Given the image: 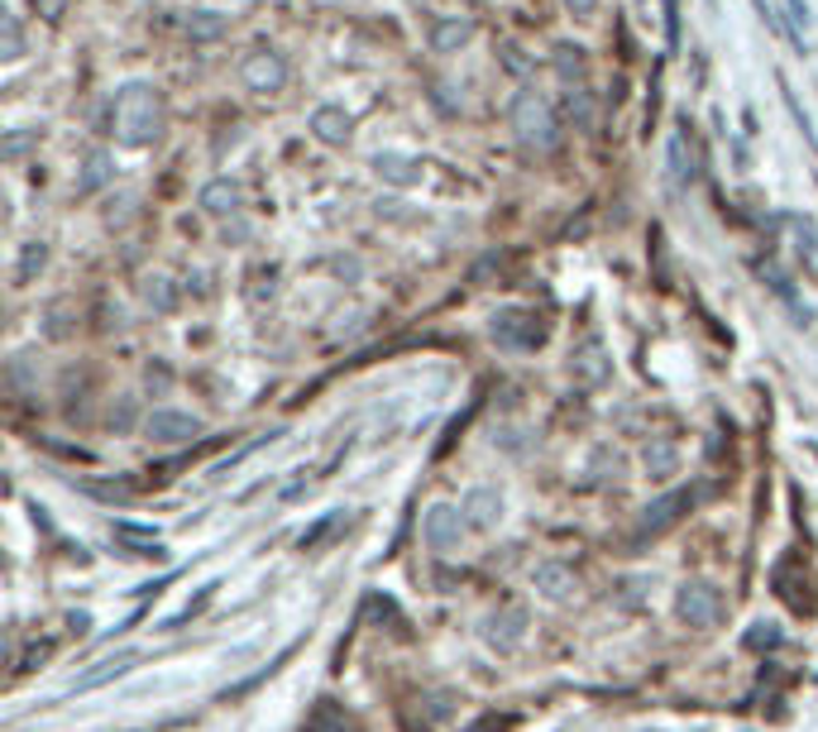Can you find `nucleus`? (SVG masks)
<instances>
[{
    "mask_svg": "<svg viewBox=\"0 0 818 732\" xmlns=\"http://www.w3.org/2000/svg\"><path fill=\"white\" fill-rule=\"evenodd\" d=\"M110 135L120 139L125 149H144L164 135V97L149 82H125L116 91V106H110Z\"/></svg>",
    "mask_w": 818,
    "mask_h": 732,
    "instance_id": "f257e3e1",
    "label": "nucleus"
},
{
    "mask_svg": "<svg viewBox=\"0 0 818 732\" xmlns=\"http://www.w3.org/2000/svg\"><path fill=\"white\" fill-rule=\"evenodd\" d=\"M512 130H518L526 154H551L560 139L555 110L545 97H536V91H518V101H512Z\"/></svg>",
    "mask_w": 818,
    "mask_h": 732,
    "instance_id": "f03ea898",
    "label": "nucleus"
},
{
    "mask_svg": "<svg viewBox=\"0 0 818 732\" xmlns=\"http://www.w3.org/2000/svg\"><path fill=\"white\" fill-rule=\"evenodd\" d=\"M676 613L684 617L689 627H713L723 617V588L709 584V580H689L676 599Z\"/></svg>",
    "mask_w": 818,
    "mask_h": 732,
    "instance_id": "7ed1b4c3",
    "label": "nucleus"
},
{
    "mask_svg": "<svg viewBox=\"0 0 818 732\" xmlns=\"http://www.w3.org/2000/svg\"><path fill=\"white\" fill-rule=\"evenodd\" d=\"M239 77H245V87L249 91H283L287 87V62H283V53H273V49H259V53H249L245 62H239Z\"/></svg>",
    "mask_w": 818,
    "mask_h": 732,
    "instance_id": "20e7f679",
    "label": "nucleus"
},
{
    "mask_svg": "<svg viewBox=\"0 0 818 732\" xmlns=\"http://www.w3.org/2000/svg\"><path fill=\"white\" fill-rule=\"evenodd\" d=\"M493 340L507 349H536L541 326H536V316H526V311H499L493 316Z\"/></svg>",
    "mask_w": 818,
    "mask_h": 732,
    "instance_id": "39448f33",
    "label": "nucleus"
},
{
    "mask_svg": "<svg viewBox=\"0 0 818 732\" xmlns=\"http://www.w3.org/2000/svg\"><path fill=\"white\" fill-rule=\"evenodd\" d=\"M460 527H464V513H455V507L436 503V507L426 513V522H422V536H426L431 551H451L455 541H460Z\"/></svg>",
    "mask_w": 818,
    "mask_h": 732,
    "instance_id": "423d86ee",
    "label": "nucleus"
},
{
    "mask_svg": "<svg viewBox=\"0 0 818 732\" xmlns=\"http://www.w3.org/2000/svg\"><path fill=\"white\" fill-rule=\"evenodd\" d=\"M144 432H149L154 441H191V436L201 432V422H197V417H187V412H168V407H158V412H149Z\"/></svg>",
    "mask_w": 818,
    "mask_h": 732,
    "instance_id": "0eeeda50",
    "label": "nucleus"
},
{
    "mask_svg": "<svg viewBox=\"0 0 818 732\" xmlns=\"http://www.w3.org/2000/svg\"><path fill=\"white\" fill-rule=\"evenodd\" d=\"M464 522L470 527H479V532H493L499 527V517H503V498L493 488H470V498H464Z\"/></svg>",
    "mask_w": 818,
    "mask_h": 732,
    "instance_id": "6e6552de",
    "label": "nucleus"
},
{
    "mask_svg": "<svg viewBox=\"0 0 818 732\" xmlns=\"http://www.w3.org/2000/svg\"><path fill=\"white\" fill-rule=\"evenodd\" d=\"M312 135L321 139V145L341 149V145H349V116L341 106H316L312 110Z\"/></svg>",
    "mask_w": 818,
    "mask_h": 732,
    "instance_id": "1a4fd4ad",
    "label": "nucleus"
},
{
    "mask_svg": "<svg viewBox=\"0 0 818 732\" xmlns=\"http://www.w3.org/2000/svg\"><path fill=\"white\" fill-rule=\"evenodd\" d=\"M239 201H245V192H239V182H230V178H211L201 187V211H211V216H235Z\"/></svg>",
    "mask_w": 818,
    "mask_h": 732,
    "instance_id": "9d476101",
    "label": "nucleus"
},
{
    "mask_svg": "<svg viewBox=\"0 0 818 732\" xmlns=\"http://www.w3.org/2000/svg\"><path fill=\"white\" fill-rule=\"evenodd\" d=\"M689 503H694V493H666V498H656L647 513H641V532H666Z\"/></svg>",
    "mask_w": 818,
    "mask_h": 732,
    "instance_id": "9b49d317",
    "label": "nucleus"
},
{
    "mask_svg": "<svg viewBox=\"0 0 818 732\" xmlns=\"http://www.w3.org/2000/svg\"><path fill=\"white\" fill-rule=\"evenodd\" d=\"M374 172L383 182H393V187H416L422 182V164L416 158H407V154H378L374 158Z\"/></svg>",
    "mask_w": 818,
    "mask_h": 732,
    "instance_id": "f8f14e48",
    "label": "nucleus"
},
{
    "mask_svg": "<svg viewBox=\"0 0 818 732\" xmlns=\"http://www.w3.org/2000/svg\"><path fill=\"white\" fill-rule=\"evenodd\" d=\"M522 623H526V613L522 609H507V613H499V617H489V627H484V636L499 651H512L522 642Z\"/></svg>",
    "mask_w": 818,
    "mask_h": 732,
    "instance_id": "ddd939ff",
    "label": "nucleus"
},
{
    "mask_svg": "<svg viewBox=\"0 0 818 732\" xmlns=\"http://www.w3.org/2000/svg\"><path fill=\"white\" fill-rule=\"evenodd\" d=\"M110 178H116V168H110V154H87V164H82V178H77V197H91L96 187H106Z\"/></svg>",
    "mask_w": 818,
    "mask_h": 732,
    "instance_id": "4468645a",
    "label": "nucleus"
},
{
    "mask_svg": "<svg viewBox=\"0 0 818 732\" xmlns=\"http://www.w3.org/2000/svg\"><path fill=\"white\" fill-rule=\"evenodd\" d=\"M536 588H541L545 599H570L574 575L560 561H545V565H536Z\"/></svg>",
    "mask_w": 818,
    "mask_h": 732,
    "instance_id": "2eb2a0df",
    "label": "nucleus"
},
{
    "mask_svg": "<svg viewBox=\"0 0 818 732\" xmlns=\"http://www.w3.org/2000/svg\"><path fill=\"white\" fill-rule=\"evenodd\" d=\"M574 378H580V384H603V378H608V359H603L599 340H589L580 355H574Z\"/></svg>",
    "mask_w": 818,
    "mask_h": 732,
    "instance_id": "dca6fc26",
    "label": "nucleus"
},
{
    "mask_svg": "<svg viewBox=\"0 0 818 732\" xmlns=\"http://www.w3.org/2000/svg\"><path fill=\"white\" fill-rule=\"evenodd\" d=\"M183 24H187V34H191V39H201V43H206V39H220V34L230 29V20H226L220 10H191Z\"/></svg>",
    "mask_w": 818,
    "mask_h": 732,
    "instance_id": "f3484780",
    "label": "nucleus"
},
{
    "mask_svg": "<svg viewBox=\"0 0 818 732\" xmlns=\"http://www.w3.org/2000/svg\"><path fill=\"white\" fill-rule=\"evenodd\" d=\"M470 34H474L470 20H441L436 34H431V43H436V53H451V49H460V43L470 39Z\"/></svg>",
    "mask_w": 818,
    "mask_h": 732,
    "instance_id": "a211bd4d",
    "label": "nucleus"
},
{
    "mask_svg": "<svg viewBox=\"0 0 818 732\" xmlns=\"http://www.w3.org/2000/svg\"><path fill=\"white\" fill-rule=\"evenodd\" d=\"M307 732H359L355 723L345 719V709H335V704H321L316 709V719H312V728Z\"/></svg>",
    "mask_w": 818,
    "mask_h": 732,
    "instance_id": "6ab92c4d",
    "label": "nucleus"
},
{
    "mask_svg": "<svg viewBox=\"0 0 818 732\" xmlns=\"http://www.w3.org/2000/svg\"><path fill=\"white\" fill-rule=\"evenodd\" d=\"M555 72L565 77V82H580V77H584V49L560 43V49H555Z\"/></svg>",
    "mask_w": 818,
    "mask_h": 732,
    "instance_id": "aec40b11",
    "label": "nucleus"
},
{
    "mask_svg": "<svg viewBox=\"0 0 818 732\" xmlns=\"http://www.w3.org/2000/svg\"><path fill=\"white\" fill-rule=\"evenodd\" d=\"M48 264V245L43 240H35V245H24V254H20V268H14V283H35V274Z\"/></svg>",
    "mask_w": 818,
    "mask_h": 732,
    "instance_id": "412c9836",
    "label": "nucleus"
},
{
    "mask_svg": "<svg viewBox=\"0 0 818 732\" xmlns=\"http://www.w3.org/2000/svg\"><path fill=\"white\" fill-rule=\"evenodd\" d=\"M647 469L651 474H676V445H670V441H651L647 445Z\"/></svg>",
    "mask_w": 818,
    "mask_h": 732,
    "instance_id": "4be33fe9",
    "label": "nucleus"
},
{
    "mask_svg": "<svg viewBox=\"0 0 818 732\" xmlns=\"http://www.w3.org/2000/svg\"><path fill=\"white\" fill-rule=\"evenodd\" d=\"M0 58H20L24 53V34H20V20L14 14H0Z\"/></svg>",
    "mask_w": 818,
    "mask_h": 732,
    "instance_id": "5701e85b",
    "label": "nucleus"
},
{
    "mask_svg": "<svg viewBox=\"0 0 818 732\" xmlns=\"http://www.w3.org/2000/svg\"><path fill=\"white\" fill-rule=\"evenodd\" d=\"M335 527H345V507H341V513H331V517H321L312 532H302V551H316L321 541H326Z\"/></svg>",
    "mask_w": 818,
    "mask_h": 732,
    "instance_id": "b1692460",
    "label": "nucleus"
},
{
    "mask_svg": "<svg viewBox=\"0 0 818 732\" xmlns=\"http://www.w3.org/2000/svg\"><path fill=\"white\" fill-rule=\"evenodd\" d=\"M144 301H149V307H158V311H173V288H168V278H144Z\"/></svg>",
    "mask_w": 818,
    "mask_h": 732,
    "instance_id": "393cba45",
    "label": "nucleus"
},
{
    "mask_svg": "<svg viewBox=\"0 0 818 732\" xmlns=\"http://www.w3.org/2000/svg\"><path fill=\"white\" fill-rule=\"evenodd\" d=\"M570 116L580 125H593V106H589V91H570Z\"/></svg>",
    "mask_w": 818,
    "mask_h": 732,
    "instance_id": "a878e982",
    "label": "nucleus"
},
{
    "mask_svg": "<svg viewBox=\"0 0 818 732\" xmlns=\"http://www.w3.org/2000/svg\"><path fill=\"white\" fill-rule=\"evenodd\" d=\"M747 646H757V651H761V646H780V632H776L771 623H757V632L747 636Z\"/></svg>",
    "mask_w": 818,
    "mask_h": 732,
    "instance_id": "bb28decb",
    "label": "nucleus"
},
{
    "mask_svg": "<svg viewBox=\"0 0 818 732\" xmlns=\"http://www.w3.org/2000/svg\"><path fill=\"white\" fill-rule=\"evenodd\" d=\"M72 0H35V10L43 14V20H62V10H68Z\"/></svg>",
    "mask_w": 818,
    "mask_h": 732,
    "instance_id": "cd10ccee",
    "label": "nucleus"
},
{
    "mask_svg": "<svg viewBox=\"0 0 818 732\" xmlns=\"http://www.w3.org/2000/svg\"><path fill=\"white\" fill-rule=\"evenodd\" d=\"M565 10L570 14H593V10H599V0H565Z\"/></svg>",
    "mask_w": 818,
    "mask_h": 732,
    "instance_id": "c85d7f7f",
    "label": "nucleus"
},
{
    "mask_svg": "<svg viewBox=\"0 0 818 732\" xmlns=\"http://www.w3.org/2000/svg\"><path fill=\"white\" fill-rule=\"evenodd\" d=\"M24 145H29V135H14V139H10V145H6V158H14V154H20V149H24Z\"/></svg>",
    "mask_w": 818,
    "mask_h": 732,
    "instance_id": "c756f323",
    "label": "nucleus"
}]
</instances>
